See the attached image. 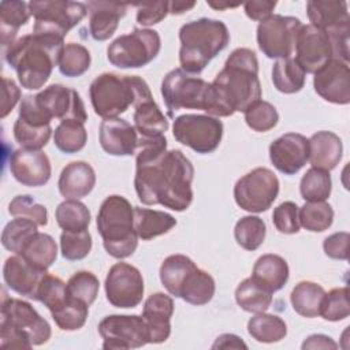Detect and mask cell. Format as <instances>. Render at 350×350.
I'll use <instances>...</instances> for the list:
<instances>
[{
    "instance_id": "6da1fadb",
    "label": "cell",
    "mask_w": 350,
    "mask_h": 350,
    "mask_svg": "<svg viewBox=\"0 0 350 350\" xmlns=\"http://www.w3.org/2000/svg\"><path fill=\"white\" fill-rule=\"evenodd\" d=\"M194 167L179 149L167 150L164 135L138 138L134 187L145 205H163L176 212L193 201Z\"/></svg>"
},
{
    "instance_id": "7a4b0ae2",
    "label": "cell",
    "mask_w": 350,
    "mask_h": 350,
    "mask_svg": "<svg viewBox=\"0 0 350 350\" xmlns=\"http://www.w3.org/2000/svg\"><path fill=\"white\" fill-rule=\"evenodd\" d=\"M211 83L216 98V118L245 112L261 98L256 53L249 48L234 49L227 57L223 70Z\"/></svg>"
},
{
    "instance_id": "3957f363",
    "label": "cell",
    "mask_w": 350,
    "mask_h": 350,
    "mask_svg": "<svg viewBox=\"0 0 350 350\" xmlns=\"http://www.w3.org/2000/svg\"><path fill=\"white\" fill-rule=\"evenodd\" d=\"M64 45V40L52 36L26 34L7 48L5 62L16 71L22 88L38 90L48 82L53 67L59 64Z\"/></svg>"
},
{
    "instance_id": "277c9868",
    "label": "cell",
    "mask_w": 350,
    "mask_h": 350,
    "mask_svg": "<svg viewBox=\"0 0 350 350\" xmlns=\"http://www.w3.org/2000/svg\"><path fill=\"white\" fill-rule=\"evenodd\" d=\"M89 97L94 113L103 119H113L131 105L153 98L149 85L138 75L103 72L89 86Z\"/></svg>"
},
{
    "instance_id": "5b68a950",
    "label": "cell",
    "mask_w": 350,
    "mask_h": 350,
    "mask_svg": "<svg viewBox=\"0 0 350 350\" xmlns=\"http://www.w3.org/2000/svg\"><path fill=\"white\" fill-rule=\"evenodd\" d=\"M179 41L180 68L197 75L228 45L230 33L221 21L200 18L180 27Z\"/></svg>"
},
{
    "instance_id": "8992f818",
    "label": "cell",
    "mask_w": 350,
    "mask_h": 350,
    "mask_svg": "<svg viewBox=\"0 0 350 350\" xmlns=\"http://www.w3.org/2000/svg\"><path fill=\"white\" fill-rule=\"evenodd\" d=\"M49 323L29 304L19 298H4L1 302L0 343L3 347L31 349L49 340Z\"/></svg>"
},
{
    "instance_id": "52a82bcc",
    "label": "cell",
    "mask_w": 350,
    "mask_h": 350,
    "mask_svg": "<svg viewBox=\"0 0 350 350\" xmlns=\"http://www.w3.org/2000/svg\"><path fill=\"white\" fill-rule=\"evenodd\" d=\"M97 231L103 238L105 252L113 258L130 257L138 246L134 228V208L123 196H108L97 213Z\"/></svg>"
},
{
    "instance_id": "ba28073f",
    "label": "cell",
    "mask_w": 350,
    "mask_h": 350,
    "mask_svg": "<svg viewBox=\"0 0 350 350\" xmlns=\"http://www.w3.org/2000/svg\"><path fill=\"white\" fill-rule=\"evenodd\" d=\"M160 90L170 113L182 108L201 109L211 116L216 113V98L212 83L182 68H174L167 72Z\"/></svg>"
},
{
    "instance_id": "9c48e42d",
    "label": "cell",
    "mask_w": 350,
    "mask_h": 350,
    "mask_svg": "<svg viewBox=\"0 0 350 350\" xmlns=\"http://www.w3.org/2000/svg\"><path fill=\"white\" fill-rule=\"evenodd\" d=\"M34 16L33 33L64 40L67 33L88 14L86 4L64 0H33L29 3Z\"/></svg>"
},
{
    "instance_id": "30bf717a",
    "label": "cell",
    "mask_w": 350,
    "mask_h": 350,
    "mask_svg": "<svg viewBox=\"0 0 350 350\" xmlns=\"http://www.w3.org/2000/svg\"><path fill=\"white\" fill-rule=\"evenodd\" d=\"M161 40L153 29H134L115 38L107 49L108 62L118 68H139L159 55Z\"/></svg>"
},
{
    "instance_id": "8fae6325",
    "label": "cell",
    "mask_w": 350,
    "mask_h": 350,
    "mask_svg": "<svg viewBox=\"0 0 350 350\" xmlns=\"http://www.w3.org/2000/svg\"><path fill=\"white\" fill-rule=\"evenodd\" d=\"M174 138L197 153L206 154L216 150L223 137V123L219 118L200 113H185L175 118Z\"/></svg>"
},
{
    "instance_id": "7c38bea8",
    "label": "cell",
    "mask_w": 350,
    "mask_h": 350,
    "mask_svg": "<svg viewBox=\"0 0 350 350\" xmlns=\"http://www.w3.org/2000/svg\"><path fill=\"white\" fill-rule=\"evenodd\" d=\"M279 194V179L265 167H257L239 178L234 186L237 205L250 213L265 212Z\"/></svg>"
},
{
    "instance_id": "4fadbf2b",
    "label": "cell",
    "mask_w": 350,
    "mask_h": 350,
    "mask_svg": "<svg viewBox=\"0 0 350 350\" xmlns=\"http://www.w3.org/2000/svg\"><path fill=\"white\" fill-rule=\"evenodd\" d=\"M302 23L295 16L271 15L257 26V45L269 59H288Z\"/></svg>"
},
{
    "instance_id": "5bb4252c",
    "label": "cell",
    "mask_w": 350,
    "mask_h": 350,
    "mask_svg": "<svg viewBox=\"0 0 350 350\" xmlns=\"http://www.w3.org/2000/svg\"><path fill=\"white\" fill-rule=\"evenodd\" d=\"M98 334L104 339L103 349H138L149 343V332L142 316L109 314L98 323Z\"/></svg>"
},
{
    "instance_id": "9a60e30c",
    "label": "cell",
    "mask_w": 350,
    "mask_h": 350,
    "mask_svg": "<svg viewBox=\"0 0 350 350\" xmlns=\"http://www.w3.org/2000/svg\"><path fill=\"white\" fill-rule=\"evenodd\" d=\"M105 295L108 302L120 309L135 308L144 298V278L139 269L129 262L113 264L105 278Z\"/></svg>"
},
{
    "instance_id": "2e32d148",
    "label": "cell",
    "mask_w": 350,
    "mask_h": 350,
    "mask_svg": "<svg viewBox=\"0 0 350 350\" xmlns=\"http://www.w3.org/2000/svg\"><path fill=\"white\" fill-rule=\"evenodd\" d=\"M294 52V59L305 74H314L331 59H336V49L331 34L313 25L301 26Z\"/></svg>"
},
{
    "instance_id": "e0dca14e",
    "label": "cell",
    "mask_w": 350,
    "mask_h": 350,
    "mask_svg": "<svg viewBox=\"0 0 350 350\" xmlns=\"http://www.w3.org/2000/svg\"><path fill=\"white\" fill-rule=\"evenodd\" d=\"M34 101L41 112L52 119L78 120L85 123L88 113L79 93L62 83H53L34 94Z\"/></svg>"
},
{
    "instance_id": "ac0fdd59",
    "label": "cell",
    "mask_w": 350,
    "mask_h": 350,
    "mask_svg": "<svg viewBox=\"0 0 350 350\" xmlns=\"http://www.w3.org/2000/svg\"><path fill=\"white\" fill-rule=\"evenodd\" d=\"M314 92L328 103L346 105L350 103V67L347 62L331 59L313 77Z\"/></svg>"
},
{
    "instance_id": "d6986e66",
    "label": "cell",
    "mask_w": 350,
    "mask_h": 350,
    "mask_svg": "<svg viewBox=\"0 0 350 350\" xmlns=\"http://www.w3.org/2000/svg\"><path fill=\"white\" fill-rule=\"evenodd\" d=\"M273 167L284 175L297 174L309 160V139L298 133H287L269 145Z\"/></svg>"
},
{
    "instance_id": "ffe728a7",
    "label": "cell",
    "mask_w": 350,
    "mask_h": 350,
    "mask_svg": "<svg viewBox=\"0 0 350 350\" xmlns=\"http://www.w3.org/2000/svg\"><path fill=\"white\" fill-rule=\"evenodd\" d=\"M10 171L12 176L29 187L44 186L52 174L49 157L40 149H16L10 157Z\"/></svg>"
},
{
    "instance_id": "44dd1931",
    "label": "cell",
    "mask_w": 350,
    "mask_h": 350,
    "mask_svg": "<svg viewBox=\"0 0 350 350\" xmlns=\"http://www.w3.org/2000/svg\"><path fill=\"white\" fill-rule=\"evenodd\" d=\"M138 133L134 126L120 118L104 119L100 124L98 139L101 148L112 156L135 154Z\"/></svg>"
},
{
    "instance_id": "7402d4cb",
    "label": "cell",
    "mask_w": 350,
    "mask_h": 350,
    "mask_svg": "<svg viewBox=\"0 0 350 350\" xmlns=\"http://www.w3.org/2000/svg\"><path fill=\"white\" fill-rule=\"evenodd\" d=\"M46 272L48 271L37 268L19 254L8 257L3 267V278L5 284L12 291L30 299L36 298L37 288Z\"/></svg>"
},
{
    "instance_id": "603a6c76",
    "label": "cell",
    "mask_w": 350,
    "mask_h": 350,
    "mask_svg": "<svg viewBox=\"0 0 350 350\" xmlns=\"http://www.w3.org/2000/svg\"><path fill=\"white\" fill-rule=\"evenodd\" d=\"M174 314V301L164 293L150 294L142 309V317L149 332V343H163L171 334V317Z\"/></svg>"
},
{
    "instance_id": "cb8c5ba5",
    "label": "cell",
    "mask_w": 350,
    "mask_h": 350,
    "mask_svg": "<svg viewBox=\"0 0 350 350\" xmlns=\"http://www.w3.org/2000/svg\"><path fill=\"white\" fill-rule=\"evenodd\" d=\"M310 25L334 33H350V15L346 1L317 0L306 3Z\"/></svg>"
},
{
    "instance_id": "d4e9b609",
    "label": "cell",
    "mask_w": 350,
    "mask_h": 350,
    "mask_svg": "<svg viewBox=\"0 0 350 350\" xmlns=\"http://www.w3.org/2000/svg\"><path fill=\"white\" fill-rule=\"evenodd\" d=\"M89 33L96 41H105L113 36L119 21L126 15L127 5L109 1H88Z\"/></svg>"
},
{
    "instance_id": "484cf974",
    "label": "cell",
    "mask_w": 350,
    "mask_h": 350,
    "mask_svg": "<svg viewBox=\"0 0 350 350\" xmlns=\"http://www.w3.org/2000/svg\"><path fill=\"white\" fill-rule=\"evenodd\" d=\"M96 185V172L86 161L67 164L59 176L57 187L66 200H81L86 197Z\"/></svg>"
},
{
    "instance_id": "4316f807",
    "label": "cell",
    "mask_w": 350,
    "mask_h": 350,
    "mask_svg": "<svg viewBox=\"0 0 350 350\" xmlns=\"http://www.w3.org/2000/svg\"><path fill=\"white\" fill-rule=\"evenodd\" d=\"M215 291L216 284L212 275L193 264L183 275L175 297L182 298L187 304L200 306L208 304L213 298Z\"/></svg>"
},
{
    "instance_id": "83f0119b",
    "label": "cell",
    "mask_w": 350,
    "mask_h": 350,
    "mask_svg": "<svg viewBox=\"0 0 350 350\" xmlns=\"http://www.w3.org/2000/svg\"><path fill=\"white\" fill-rule=\"evenodd\" d=\"M342 154V139L335 133L321 130L309 138V161L313 168L329 172L339 164Z\"/></svg>"
},
{
    "instance_id": "f1b7e54d",
    "label": "cell",
    "mask_w": 350,
    "mask_h": 350,
    "mask_svg": "<svg viewBox=\"0 0 350 350\" xmlns=\"http://www.w3.org/2000/svg\"><path fill=\"white\" fill-rule=\"evenodd\" d=\"M290 269L287 261L279 254L268 253L257 258L250 278L273 294L284 287Z\"/></svg>"
},
{
    "instance_id": "f546056e",
    "label": "cell",
    "mask_w": 350,
    "mask_h": 350,
    "mask_svg": "<svg viewBox=\"0 0 350 350\" xmlns=\"http://www.w3.org/2000/svg\"><path fill=\"white\" fill-rule=\"evenodd\" d=\"M175 226L176 219L164 211L134 206V228L142 241L164 235Z\"/></svg>"
},
{
    "instance_id": "4dcf8cb0",
    "label": "cell",
    "mask_w": 350,
    "mask_h": 350,
    "mask_svg": "<svg viewBox=\"0 0 350 350\" xmlns=\"http://www.w3.org/2000/svg\"><path fill=\"white\" fill-rule=\"evenodd\" d=\"M133 120L139 138L160 137L168 130V120L153 98L135 107Z\"/></svg>"
},
{
    "instance_id": "1f68e13d",
    "label": "cell",
    "mask_w": 350,
    "mask_h": 350,
    "mask_svg": "<svg viewBox=\"0 0 350 350\" xmlns=\"http://www.w3.org/2000/svg\"><path fill=\"white\" fill-rule=\"evenodd\" d=\"M29 3L18 0H5L0 3V38L3 46L15 42L21 26L26 25L30 18Z\"/></svg>"
},
{
    "instance_id": "d6a6232c",
    "label": "cell",
    "mask_w": 350,
    "mask_h": 350,
    "mask_svg": "<svg viewBox=\"0 0 350 350\" xmlns=\"http://www.w3.org/2000/svg\"><path fill=\"white\" fill-rule=\"evenodd\" d=\"M325 290L310 280H302L291 291L290 301L293 309L302 317H316L320 314L321 301L324 298Z\"/></svg>"
},
{
    "instance_id": "836d02e7",
    "label": "cell",
    "mask_w": 350,
    "mask_h": 350,
    "mask_svg": "<svg viewBox=\"0 0 350 350\" xmlns=\"http://www.w3.org/2000/svg\"><path fill=\"white\" fill-rule=\"evenodd\" d=\"M306 74L295 59H279L272 67V82L276 90L284 94H293L305 86Z\"/></svg>"
},
{
    "instance_id": "e575fe53",
    "label": "cell",
    "mask_w": 350,
    "mask_h": 350,
    "mask_svg": "<svg viewBox=\"0 0 350 350\" xmlns=\"http://www.w3.org/2000/svg\"><path fill=\"white\" fill-rule=\"evenodd\" d=\"M247 332L257 342L275 343L287 335V325L282 317L262 312L250 317Z\"/></svg>"
},
{
    "instance_id": "d590c367",
    "label": "cell",
    "mask_w": 350,
    "mask_h": 350,
    "mask_svg": "<svg viewBox=\"0 0 350 350\" xmlns=\"http://www.w3.org/2000/svg\"><path fill=\"white\" fill-rule=\"evenodd\" d=\"M235 301L249 313H262L272 304V293L258 284L254 279L246 278L235 290Z\"/></svg>"
},
{
    "instance_id": "8d00e7d4",
    "label": "cell",
    "mask_w": 350,
    "mask_h": 350,
    "mask_svg": "<svg viewBox=\"0 0 350 350\" xmlns=\"http://www.w3.org/2000/svg\"><path fill=\"white\" fill-rule=\"evenodd\" d=\"M19 256L25 257L37 268L48 271L57 257V245L49 234L37 231L25 245Z\"/></svg>"
},
{
    "instance_id": "74e56055",
    "label": "cell",
    "mask_w": 350,
    "mask_h": 350,
    "mask_svg": "<svg viewBox=\"0 0 350 350\" xmlns=\"http://www.w3.org/2000/svg\"><path fill=\"white\" fill-rule=\"evenodd\" d=\"M56 221L63 231H85L90 224V211L78 200H64L55 212Z\"/></svg>"
},
{
    "instance_id": "f35d334b",
    "label": "cell",
    "mask_w": 350,
    "mask_h": 350,
    "mask_svg": "<svg viewBox=\"0 0 350 350\" xmlns=\"http://www.w3.org/2000/svg\"><path fill=\"white\" fill-rule=\"evenodd\" d=\"M78 120H63L55 129L53 142L56 148L67 154H72L83 149L88 141V131Z\"/></svg>"
},
{
    "instance_id": "ab89813d",
    "label": "cell",
    "mask_w": 350,
    "mask_h": 350,
    "mask_svg": "<svg viewBox=\"0 0 350 350\" xmlns=\"http://www.w3.org/2000/svg\"><path fill=\"white\" fill-rule=\"evenodd\" d=\"M299 226L312 232H323L328 230L334 221V209L325 201L305 202L298 209Z\"/></svg>"
},
{
    "instance_id": "60d3db41",
    "label": "cell",
    "mask_w": 350,
    "mask_h": 350,
    "mask_svg": "<svg viewBox=\"0 0 350 350\" xmlns=\"http://www.w3.org/2000/svg\"><path fill=\"white\" fill-rule=\"evenodd\" d=\"M267 235L265 221L258 216H243L241 217L234 227V237L237 243L245 250L258 249Z\"/></svg>"
},
{
    "instance_id": "b9f144b4",
    "label": "cell",
    "mask_w": 350,
    "mask_h": 350,
    "mask_svg": "<svg viewBox=\"0 0 350 350\" xmlns=\"http://www.w3.org/2000/svg\"><path fill=\"white\" fill-rule=\"evenodd\" d=\"M332 190V180L328 171L309 168L299 182V193L308 202L325 201Z\"/></svg>"
},
{
    "instance_id": "7bdbcfd3",
    "label": "cell",
    "mask_w": 350,
    "mask_h": 350,
    "mask_svg": "<svg viewBox=\"0 0 350 350\" xmlns=\"http://www.w3.org/2000/svg\"><path fill=\"white\" fill-rule=\"evenodd\" d=\"M90 52L78 42L64 45L59 57V71L68 78L81 77L90 67Z\"/></svg>"
},
{
    "instance_id": "ee69618b",
    "label": "cell",
    "mask_w": 350,
    "mask_h": 350,
    "mask_svg": "<svg viewBox=\"0 0 350 350\" xmlns=\"http://www.w3.org/2000/svg\"><path fill=\"white\" fill-rule=\"evenodd\" d=\"M37 227L38 226L29 219L15 217L14 220L5 224L1 232L3 246L15 254H21L25 245L38 231Z\"/></svg>"
},
{
    "instance_id": "f6af8a7d",
    "label": "cell",
    "mask_w": 350,
    "mask_h": 350,
    "mask_svg": "<svg viewBox=\"0 0 350 350\" xmlns=\"http://www.w3.org/2000/svg\"><path fill=\"white\" fill-rule=\"evenodd\" d=\"M51 314L60 329L77 331L85 325L89 314V306L67 295L64 304Z\"/></svg>"
},
{
    "instance_id": "bcb514c9",
    "label": "cell",
    "mask_w": 350,
    "mask_h": 350,
    "mask_svg": "<svg viewBox=\"0 0 350 350\" xmlns=\"http://www.w3.org/2000/svg\"><path fill=\"white\" fill-rule=\"evenodd\" d=\"M100 282L97 276L89 271L75 272L66 283L67 295L90 306L98 294Z\"/></svg>"
},
{
    "instance_id": "7dc6e473",
    "label": "cell",
    "mask_w": 350,
    "mask_h": 350,
    "mask_svg": "<svg viewBox=\"0 0 350 350\" xmlns=\"http://www.w3.org/2000/svg\"><path fill=\"white\" fill-rule=\"evenodd\" d=\"M350 314L349 287H338L324 294L320 306V314L327 321H340Z\"/></svg>"
},
{
    "instance_id": "c3c4849f",
    "label": "cell",
    "mask_w": 350,
    "mask_h": 350,
    "mask_svg": "<svg viewBox=\"0 0 350 350\" xmlns=\"http://www.w3.org/2000/svg\"><path fill=\"white\" fill-rule=\"evenodd\" d=\"M246 124L258 133H265L273 129L279 122V113L276 108L264 100H257L245 112Z\"/></svg>"
},
{
    "instance_id": "681fc988",
    "label": "cell",
    "mask_w": 350,
    "mask_h": 350,
    "mask_svg": "<svg viewBox=\"0 0 350 350\" xmlns=\"http://www.w3.org/2000/svg\"><path fill=\"white\" fill-rule=\"evenodd\" d=\"M51 134H52L51 124L38 127V126L26 123L19 118L14 123V138L25 149L40 150L48 144Z\"/></svg>"
},
{
    "instance_id": "f907efd6",
    "label": "cell",
    "mask_w": 350,
    "mask_h": 350,
    "mask_svg": "<svg viewBox=\"0 0 350 350\" xmlns=\"http://www.w3.org/2000/svg\"><path fill=\"white\" fill-rule=\"evenodd\" d=\"M92 250V235L85 231H63L60 235V252L68 261L85 258Z\"/></svg>"
},
{
    "instance_id": "816d5d0a",
    "label": "cell",
    "mask_w": 350,
    "mask_h": 350,
    "mask_svg": "<svg viewBox=\"0 0 350 350\" xmlns=\"http://www.w3.org/2000/svg\"><path fill=\"white\" fill-rule=\"evenodd\" d=\"M8 213L14 217H23L34 221L38 227L46 226L48 211L44 205L34 201L29 194H21L11 200L8 204Z\"/></svg>"
},
{
    "instance_id": "f5cc1de1",
    "label": "cell",
    "mask_w": 350,
    "mask_h": 350,
    "mask_svg": "<svg viewBox=\"0 0 350 350\" xmlns=\"http://www.w3.org/2000/svg\"><path fill=\"white\" fill-rule=\"evenodd\" d=\"M298 205L293 201H284L279 204L272 213V221L275 228L282 234H297L299 231Z\"/></svg>"
},
{
    "instance_id": "db71d44e",
    "label": "cell",
    "mask_w": 350,
    "mask_h": 350,
    "mask_svg": "<svg viewBox=\"0 0 350 350\" xmlns=\"http://www.w3.org/2000/svg\"><path fill=\"white\" fill-rule=\"evenodd\" d=\"M170 14V1H157L150 4H139L137 11V22L142 26H153L160 23Z\"/></svg>"
},
{
    "instance_id": "11a10c76",
    "label": "cell",
    "mask_w": 350,
    "mask_h": 350,
    "mask_svg": "<svg viewBox=\"0 0 350 350\" xmlns=\"http://www.w3.org/2000/svg\"><path fill=\"white\" fill-rule=\"evenodd\" d=\"M349 241L350 234L346 231L334 232L327 237L323 242L324 253L334 260H347L349 258Z\"/></svg>"
},
{
    "instance_id": "9f6ffc18",
    "label": "cell",
    "mask_w": 350,
    "mask_h": 350,
    "mask_svg": "<svg viewBox=\"0 0 350 350\" xmlns=\"http://www.w3.org/2000/svg\"><path fill=\"white\" fill-rule=\"evenodd\" d=\"M21 98V89L8 78H3V101H1V118H5L16 105Z\"/></svg>"
},
{
    "instance_id": "6f0895ef",
    "label": "cell",
    "mask_w": 350,
    "mask_h": 350,
    "mask_svg": "<svg viewBox=\"0 0 350 350\" xmlns=\"http://www.w3.org/2000/svg\"><path fill=\"white\" fill-rule=\"evenodd\" d=\"M275 7H276V1H265V0L247 1L243 5L245 14L247 15V18H250L253 21H260V22L269 18L272 15V11Z\"/></svg>"
},
{
    "instance_id": "680465c9",
    "label": "cell",
    "mask_w": 350,
    "mask_h": 350,
    "mask_svg": "<svg viewBox=\"0 0 350 350\" xmlns=\"http://www.w3.org/2000/svg\"><path fill=\"white\" fill-rule=\"evenodd\" d=\"M338 343L328 335L324 334H313L310 336H308L304 343H302V349H336Z\"/></svg>"
},
{
    "instance_id": "91938a15",
    "label": "cell",
    "mask_w": 350,
    "mask_h": 350,
    "mask_svg": "<svg viewBox=\"0 0 350 350\" xmlns=\"http://www.w3.org/2000/svg\"><path fill=\"white\" fill-rule=\"evenodd\" d=\"M247 349L246 343L234 334H223L216 338L212 349Z\"/></svg>"
},
{
    "instance_id": "94428289",
    "label": "cell",
    "mask_w": 350,
    "mask_h": 350,
    "mask_svg": "<svg viewBox=\"0 0 350 350\" xmlns=\"http://www.w3.org/2000/svg\"><path fill=\"white\" fill-rule=\"evenodd\" d=\"M196 5V1H170V14L180 15Z\"/></svg>"
},
{
    "instance_id": "6125c7cd",
    "label": "cell",
    "mask_w": 350,
    "mask_h": 350,
    "mask_svg": "<svg viewBox=\"0 0 350 350\" xmlns=\"http://www.w3.org/2000/svg\"><path fill=\"white\" fill-rule=\"evenodd\" d=\"M209 5L211 7H213V8H217V10H221V8H234V7H237L238 4H228V3H219V4H216V3H209Z\"/></svg>"
}]
</instances>
